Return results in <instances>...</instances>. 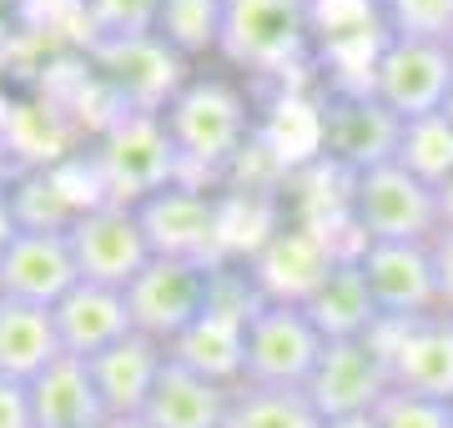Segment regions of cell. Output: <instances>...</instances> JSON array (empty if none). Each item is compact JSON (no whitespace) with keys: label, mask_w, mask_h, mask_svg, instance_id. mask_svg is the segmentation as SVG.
I'll list each match as a JSON object with an SVG mask.
<instances>
[{"label":"cell","mask_w":453,"mask_h":428,"mask_svg":"<svg viewBox=\"0 0 453 428\" xmlns=\"http://www.w3.org/2000/svg\"><path fill=\"white\" fill-rule=\"evenodd\" d=\"M162 121L181 157V181H196V187H211L226 172H237L257 136V106L226 76H192L172 96Z\"/></svg>","instance_id":"obj_1"},{"label":"cell","mask_w":453,"mask_h":428,"mask_svg":"<svg viewBox=\"0 0 453 428\" xmlns=\"http://www.w3.org/2000/svg\"><path fill=\"white\" fill-rule=\"evenodd\" d=\"M318 50V0H222V56L252 81H288Z\"/></svg>","instance_id":"obj_2"},{"label":"cell","mask_w":453,"mask_h":428,"mask_svg":"<svg viewBox=\"0 0 453 428\" xmlns=\"http://www.w3.org/2000/svg\"><path fill=\"white\" fill-rule=\"evenodd\" d=\"M91 166H96L101 197L127 202V207H136L151 192L181 181V157L172 147L166 121L162 116H142V111L111 116V126L101 132L96 151H91Z\"/></svg>","instance_id":"obj_3"},{"label":"cell","mask_w":453,"mask_h":428,"mask_svg":"<svg viewBox=\"0 0 453 428\" xmlns=\"http://www.w3.org/2000/svg\"><path fill=\"white\" fill-rule=\"evenodd\" d=\"M257 302H262V293H257V282H252V272L242 263H226L222 278H217L211 308L172 343V358L196 368L202 378L237 388L242 368H247V328H252Z\"/></svg>","instance_id":"obj_4"},{"label":"cell","mask_w":453,"mask_h":428,"mask_svg":"<svg viewBox=\"0 0 453 428\" xmlns=\"http://www.w3.org/2000/svg\"><path fill=\"white\" fill-rule=\"evenodd\" d=\"M226 263H192V257H151L142 278L127 287L131 328L157 338V343H177L196 317L211 308L217 278Z\"/></svg>","instance_id":"obj_5"},{"label":"cell","mask_w":453,"mask_h":428,"mask_svg":"<svg viewBox=\"0 0 453 428\" xmlns=\"http://www.w3.org/2000/svg\"><path fill=\"white\" fill-rule=\"evenodd\" d=\"M86 66L96 76L101 96L111 101V111H142V116H162L172 106L187 76V61L177 50H166L157 35L146 41H96L86 46Z\"/></svg>","instance_id":"obj_6"},{"label":"cell","mask_w":453,"mask_h":428,"mask_svg":"<svg viewBox=\"0 0 453 428\" xmlns=\"http://www.w3.org/2000/svg\"><path fill=\"white\" fill-rule=\"evenodd\" d=\"M353 232L363 242H434L443 227L438 217V192L398 162L372 166L353 177V202H348Z\"/></svg>","instance_id":"obj_7"},{"label":"cell","mask_w":453,"mask_h":428,"mask_svg":"<svg viewBox=\"0 0 453 428\" xmlns=\"http://www.w3.org/2000/svg\"><path fill=\"white\" fill-rule=\"evenodd\" d=\"M353 232V227H342ZM357 252V242H338V227H318V222H303V217H288L282 227L262 242V252L247 263L252 282H257L262 297H277V302H308L318 293V282L333 272L338 257Z\"/></svg>","instance_id":"obj_8"},{"label":"cell","mask_w":453,"mask_h":428,"mask_svg":"<svg viewBox=\"0 0 453 428\" xmlns=\"http://www.w3.org/2000/svg\"><path fill=\"white\" fill-rule=\"evenodd\" d=\"M327 338L308 317L303 302H277L262 297L252 328H247V368L242 383H267V388H308L312 368L323 358Z\"/></svg>","instance_id":"obj_9"},{"label":"cell","mask_w":453,"mask_h":428,"mask_svg":"<svg viewBox=\"0 0 453 428\" xmlns=\"http://www.w3.org/2000/svg\"><path fill=\"white\" fill-rule=\"evenodd\" d=\"M323 111V162H333L348 177H363L372 166H388L403 141V121L372 96V91H342L327 86L318 96Z\"/></svg>","instance_id":"obj_10"},{"label":"cell","mask_w":453,"mask_h":428,"mask_svg":"<svg viewBox=\"0 0 453 428\" xmlns=\"http://www.w3.org/2000/svg\"><path fill=\"white\" fill-rule=\"evenodd\" d=\"M65 237H71V257H76L81 282L116 287V293H127L131 282L142 278V267L157 257L151 242H146L142 217L127 202H96V207H86L65 227Z\"/></svg>","instance_id":"obj_11"},{"label":"cell","mask_w":453,"mask_h":428,"mask_svg":"<svg viewBox=\"0 0 453 428\" xmlns=\"http://www.w3.org/2000/svg\"><path fill=\"white\" fill-rule=\"evenodd\" d=\"M368 338L388 363L393 388L453 403V313L403 317V323L378 317V328Z\"/></svg>","instance_id":"obj_12"},{"label":"cell","mask_w":453,"mask_h":428,"mask_svg":"<svg viewBox=\"0 0 453 428\" xmlns=\"http://www.w3.org/2000/svg\"><path fill=\"white\" fill-rule=\"evenodd\" d=\"M146 242L157 257H192V263H226L222 257V192L172 181L162 192L136 202Z\"/></svg>","instance_id":"obj_13"},{"label":"cell","mask_w":453,"mask_h":428,"mask_svg":"<svg viewBox=\"0 0 453 428\" xmlns=\"http://www.w3.org/2000/svg\"><path fill=\"white\" fill-rule=\"evenodd\" d=\"M453 86V50L438 41H398L388 35L368 71V91L388 106L398 121L438 116Z\"/></svg>","instance_id":"obj_14"},{"label":"cell","mask_w":453,"mask_h":428,"mask_svg":"<svg viewBox=\"0 0 453 428\" xmlns=\"http://www.w3.org/2000/svg\"><path fill=\"white\" fill-rule=\"evenodd\" d=\"M393 378L372 338H333L308 378V398L323 418H357L388 398Z\"/></svg>","instance_id":"obj_15"},{"label":"cell","mask_w":453,"mask_h":428,"mask_svg":"<svg viewBox=\"0 0 453 428\" xmlns=\"http://www.w3.org/2000/svg\"><path fill=\"white\" fill-rule=\"evenodd\" d=\"M357 267L368 278L378 317H428L438 313V278L428 242H363Z\"/></svg>","instance_id":"obj_16"},{"label":"cell","mask_w":453,"mask_h":428,"mask_svg":"<svg viewBox=\"0 0 453 428\" xmlns=\"http://www.w3.org/2000/svg\"><path fill=\"white\" fill-rule=\"evenodd\" d=\"M76 282H81V272H76L65 232L20 227V237L0 257V297H16V302L56 308Z\"/></svg>","instance_id":"obj_17"},{"label":"cell","mask_w":453,"mask_h":428,"mask_svg":"<svg viewBox=\"0 0 453 428\" xmlns=\"http://www.w3.org/2000/svg\"><path fill=\"white\" fill-rule=\"evenodd\" d=\"M166 358H172V348L157 343V338H146V332H127L106 353L86 358L91 363V378H96V394L106 403V418H142Z\"/></svg>","instance_id":"obj_18"},{"label":"cell","mask_w":453,"mask_h":428,"mask_svg":"<svg viewBox=\"0 0 453 428\" xmlns=\"http://www.w3.org/2000/svg\"><path fill=\"white\" fill-rule=\"evenodd\" d=\"M31 418L35 428H106V403L96 394L91 363L61 353L46 373L31 378Z\"/></svg>","instance_id":"obj_19"},{"label":"cell","mask_w":453,"mask_h":428,"mask_svg":"<svg viewBox=\"0 0 453 428\" xmlns=\"http://www.w3.org/2000/svg\"><path fill=\"white\" fill-rule=\"evenodd\" d=\"M56 313V332H61V348L76 353V358H96L111 343H121L131 328V308L127 293L116 287H96V282H76L71 293L50 308Z\"/></svg>","instance_id":"obj_20"},{"label":"cell","mask_w":453,"mask_h":428,"mask_svg":"<svg viewBox=\"0 0 453 428\" xmlns=\"http://www.w3.org/2000/svg\"><path fill=\"white\" fill-rule=\"evenodd\" d=\"M226 403H232L226 383H211L196 368L166 358L162 378H157V388H151V398L142 409V424L146 428H222Z\"/></svg>","instance_id":"obj_21"},{"label":"cell","mask_w":453,"mask_h":428,"mask_svg":"<svg viewBox=\"0 0 453 428\" xmlns=\"http://www.w3.org/2000/svg\"><path fill=\"white\" fill-rule=\"evenodd\" d=\"M303 308H308V317L318 323V332H323L327 343L333 338H368L378 328V302H372L368 278L357 267V252H348V257L333 263V272L318 282V293Z\"/></svg>","instance_id":"obj_22"},{"label":"cell","mask_w":453,"mask_h":428,"mask_svg":"<svg viewBox=\"0 0 453 428\" xmlns=\"http://www.w3.org/2000/svg\"><path fill=\"white\" fill-rule=\"evenodd\" d=\"M61 353L65 348H61V332H56V313L50 308L0 297V378L31 383Z\"/></svg>","instance_id":"obj_23"},{"label":"cell","mask_w":453,"mask_h":428,"mask_svg":"<svg viewBox=\"0 0 453 428\" xmlns=\"http://www.w3.org/2000/svg\"><path fill=\"white\" fill-rule=\"evenodd\" d=\"M327 418L308 398V388H267V383H237L226 403L222 428H323Z\"/></svg>","instance_id":"obj_24"},{"label":"cell","mask_w":453,"mask_h":428,"mask_svg":"<svg viewBox=\"0 0 453 428\" xmlns=\"http://www.w3.org/2000/svg\"><path fill=\"white\" fill-rule=\"evenodd\" d=\"M157 41L166 50H177L181 61L217 50V41H222V0H162Z\"/></svg>","instance_id":"obj_25"},{"label":"cell","mask_w":453,"mask_h":428,"mask_svg":"<svg viewBox=\"0 0 453 428\" xmlns=\"http://www.w3.org/2000/svg\"><path fill=\"white\" fill-rule=\"evenodd\" d=\"M393 162L438 192V187L453 177V121L443 111L403 121V141H398V157H393Z\"/></svg>","instance_id":"obj_26"},{"label":"cell","mask_w":453,"mask_h":428,"mask_svg":"<svg viewBox=\"0 0 453 428\" xmlns=\"http://www.w3.org/2000/svg\"><path fill=\"white\" fill-rule=\"evenodd\" d=\"M76 16L86 26V46H96V41H146V35H157L162 0H81Z\"/></svg>","instance_id":"obj_27"},{"label":"cell","mask_w":453,"mask_h":428,"mask_svg":"<svg viewBox=\"0 0 453 428\" xmlns=\"http://www.w3.org/2000/svg\"><path fill=\"white\" fill-rule=\"evenodd\" d=\"M372 11L398 41H453V0H372Z\"/></svg>","instance_id":"obj_28"},{"label":"cell","mask_w":453,"mask_h":428,"mask_svg":"<svg viewBox=\"0 0 453 428\" xmlns=\"http://www.w3.org/2000/svg\"><path fill=\"white\" fill-rule=\"evenodd\" d=\"M372 424L378 428H453V413H449V403H438V398L388 388V398L372 409Z\"/></svg>","instance_id":"obj_29"},{"label":"cell","mask_w":453,"mask_h":428,"mask_svg":"<svg viewBox=\"0 0 453 428\" xmlns=\"http://www.w3.org/2000/svg\"><path fill=\"white\" fill-rule=\"evenodd\" d=\"M428 252H434V278H438V313H453V227H438Z\"/></svg>","instance_id":"obj_30"},{"label":"cell","mask_w":453,"mask_h":428,"mask_svg":"<svg viewBox=\"0 0 453 428\" xmlns=\"http://www.w3.org/2000/svg\"><path fill=\"white\" fill-rule=\"evenodd\" d=\"M0 428H35V418H31V383L0 378Z\"/></svg>","instance_id":"obj_31"},{"label":"cell","mask_w":453,"mask_h":428,"mask_svg":"<svg viewBox=\"0 0 453 428\" xmlns=\"http://www.w3.org/2000/svg\"><path fill=\"white\" fill-rule=\"evenodd\" d=\"M20 237V212H16V192L0 181V257H5V248Z\"/></svg>","instance_id":"obj_32"},{"label":"cell","mask_w":453,"mask_h":428,"mask_svg":"<svg viewBox=\"0 0 453 428\" xmlns=\"http://www.w3.org/2000/svg\"><path fill=\"white\" fill-rule=\"evenodd\" d=\"M438 217H443V227H453V177L438 187Z\"/></svg>","instance_id":"obj_33"},{"label":"cell","mask_w":453,"mask_h":428,"mask_svg":"<svg viewBox=\"0 0 453 428\" xmlns=\"http://www.w3.org/2000/svg\"><path fill=\"white\" fill-rule=\"evenodd\" d=\"M323 428H378V424H372V413H357V418H327Z\"/></svg>","instance_id":"obj_34"},{"label":"cell","mask_w":453,"mask_h":428,"mask_svg":"<svg viewBox=\"0 0 453 428\" xmlns=\"http://www.w3.org/2000/svg\"><path fill=\"white\" fill-rule=\"evenodd\" d=\"M106 428H146V424H142V418H111Z\"/></svg>","instance_id":"obj_35"},{"label":"cell","mask_w":453,"mask_h":428,"mask_svg":"<svg viewBox=\"0 0 453 428\" xmlns=\"http://www.w3.org/2000/svg\"><path fill=\"white\" fill-rule=\"evenodd\" d=\"M443 116L453 121V86H449V101H443Z\"/></svg>","instance_id":"obj_36"},{"label":"cell","mask_w":453,"mask_h":428,"mask_svg":"<svg viewBox=\"0 0 453 428\" xmlns=\"http://www.w3.org/2000/svg\"><path fill=\"white\" fill-rule=\"evenodd\" d=\"M449 50H453V41H449Z\"/></svg>","instance_id":"obj_37"},{"label":"cell","mask_w":453,"mask_h":428,"mask_svg":"<svg viewBox=\"0 0 453 428\" xmlns=\"http://www.w3.org/2000/svg\"><path fill=\"white\" fill-rule=\"evenodd\" d=\"M449 413H453V403H449Z\"/></svg>","instance_id":"obj_38"}]
</instances>
